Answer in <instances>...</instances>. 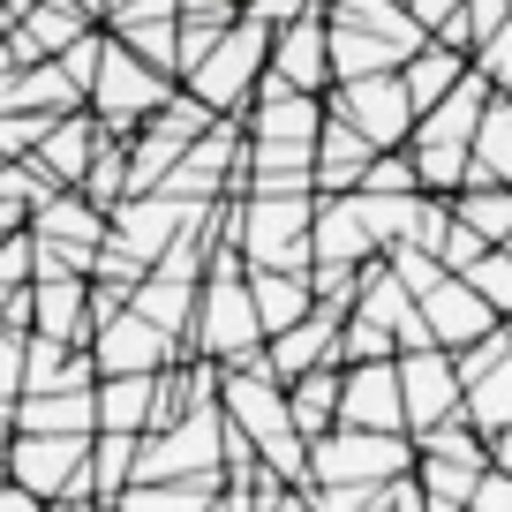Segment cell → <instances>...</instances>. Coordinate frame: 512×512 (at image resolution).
Segmentation results:
<instances>
[{
    "mask_svg": "<svg viewBox=\"0 0 512 512\" xmlns=\"http://www.w3.org/2000/svg\"><path fill=\"white\" fill-rule=\"evenodd\" d=\"M400 8H407L415 23H422V31H445V23L460 16V0H400Z\"/></svg>",
    "mask_w": 512,
    "mask_h": 512,
    "instance_id": "4dcf8cb0",
    "label": "cell"
},
{
    "mask_svg": "<svg viewBox=\"0 0 512 512\" xmlns=\"http://www.w3.org/2000/svg\"><path fill=\"white\" fill-rule=\"evenodd\" d=\"M392 369H400L407 437L430 430V422H445V415H460L467 384H460V369H452V347H400V354H392Z\"/></svg>",
    "mask_w": 512,
    "mask_h": 512,
    "instance_id": "ba28073f",
    "label": "cell"
},
{
    "mask_svg": "<svg viewBox=\"0 0 512 512\" xmlns=\"http://www.w3.org/2000/svg\"><path fill=\"white\" fill-rule=\"evenodd\" d=\"M460 279H467V287H475L482 302H490L497 317L512 324V249H505V241H490V249H482L475 264H467V272H460Z\"/></svg>",
    "mask_w": 512,
    "mask_h": 512,
    "instance_id": "d4e9b609",
    "label": "cell"
},
{
    "mask_svg": "<svg viewBox=\"0 0 512 512\" xmlns=\"http://www.w3.org/2000/svg\"><path fill=\"white\" fill-rule=\"evenodd\" d=\"M23 339H31V324L0 317V415H8V400L23 392Z\"/></svg>",
    "mask_w": 512,
    "mask_h": 512,
    "instance_id": "4316f807",
    "label": "cell"
},
{
    "mask_svg": "<svg viewBox=\"0 0 512 512\" xmlns=\"http://www.w3.org/2000/svg\"><path fill=\"white\" fill-rule=\"evenodd\" d=\"M309 211H317V189H249V204L226 219V241L241 249V264L309 272Z\"/></svg>",
    "mask_w": 512,
    "mask_h": 512,
    "instance_id": "277c9868",
    "label": "cell"
},
{
    "mask_svg": "<svg viewBox=\"0 0 512 512\" xmlns=\"http://www.w3.org/2000/svg\"><path fill=\"white\" fill-rule=\"evenodd\" d=\"M324 113H339L347 128H362L369 144H407V128H415V98H407L400 68H369V76H339L324 83Z\"/></svg>",
    "mask_w": 512,
    "mask_h": 512,
    "instance_id": "8992f818",
    "label": "cell"
},
{
    "mask_svg": "<svg viewBox=\"0 0 512 512\" xmlns=\"http://www.w3.org/2000/svg\"><path fill=\"white\" fill-rule=\"evenodd\" d=\"M264 53H272V31H264V23L256 16H226L219 38L181 68V83H189L211 113H241L249 91H256V76H264Z\"/></svg>",
    "mask_w": 512,
    "mask_h": 512,
    "instance_id": "5b68a950",
    "label": "cell"
},
{
    "mask_svg": "<svg viewBox=\"0 0 512 512\" xmlns=\"http://www.w3.org/2000/svg\"><path fill=\"white\" fill-rule=\"evenodd\" d=\"M490 249V241L475 234V226H460V219H445V234H437V264H445V272H467V264H475V256Z\"/></svg>",
    "mask_w": 512,
    "mask_h": 512,
    "instance_id": "f1b7e54d",
    "label": "cell"
},
{
    "mask_svg": "<svg viewBox=\"0 0 512 512\" xmlns=\"http://www.w3.org/2000/svg\"><path fill=\"white\" fill-rule=\"evenodd\" d=\"M83 384H91V354H76V339H23V392H83Z\"/></svg>",
    "mask_w": 512,
    "mask_h": 512,
    "instance_id": "2e32d148",
    "label": "cell"
},
{
    "mask_svg": "<svg viewBox=\"0 0 512 512\" xmlns=\"http://www.w3.org/2000/svg\"><path fill=\"white\" fill-rule=\"evenodd\" d=\"M445 204H452V219L475 226L482 241H505L512 234V181H460Z\"/></svg>",
    "mask_w": 512,
    "mask_h": 512,
    "instance_id": "7402d4cb",
    "label": "cell"
},
{
    "mask_svg": "<svg viewBox=\"0 0 512 512\" xmlns=\"http://www.w3.org/2000/svg\"><path fill=\"white\" fill-rule=\"evenodd\" d=\"M467 61H475V68H482L490 83H512V8H505V23H497V31L482 38V46L467 53Z\"/></svg>",
    "mask_w": 512,
    "mask_h": 512,
    "instance_id": "83f0119b",
    "label": "cell"
},
{
    "mask_svg": "<svg viewBox=\"0 0 512 512\" xmlns=\"http://www.w3.org/2000/svg\"><path fill=\"white\" fill-rule=\"evenodd\" d=\"M460 407H467V422H475L482 437H490V430H505V422H512V347L497 354V362L482 369L475 384H467V400H460Z\"/></svg>",
    "mask_w": 512,
    "mask_h": 512,
    "instance_id": "603a6c76",
    "label": "cell"
},
{
    "mask_svg": "<svg viewBox=\"0 0 512 512\" xmlns=\"http://www.w3.org/2000/svg\"><path fill=\"white\" fill-rule=\"evenodd\" d=\"M151 392H159V369H113V377L91 392L98 430H144L151 422Z\"/></svg>",
    "mask_w": 512,
    "mask_h": 512,
    "instance_id": "e0dca14e",
    "label": "cell"
},
{
    "mask_svg": "<svg viewBox=\"0 0 512 512\" xmlns=\"http://www.w3.org/2000/svg\"><path fill=\"white\" fill-rule=\"evenodd\" d=\"M339 422H354V430H407L392 354H377V362H339Z\"/></svg>",
    "mask_w": 512,
    "mask_h": 512,
    "instance_id": "8fae6325",
    "label": "cell"
},
{
    "mask_svg": "<svg viewBox=\"0 0 512 512\" xmlns=\"http://www.w3.org/2000/svg\"><path fill=\"white\" fill-rule=\"evenodd\" d=\"M505 249H512V234H505Z\"/></svg>",
    "mask_w": 512,
    "mask_h": 512,
    "instance_id": "e575fe53",
    "label": "cell"
},
{
    "mask_svg": "<svg viewBox=\"0 0 512 512\" xmlns=\"http://www.w3.org/2000/svg\"><path fill=\"white\" fill-rule=\"evenodd\" d=\"M460 76H467V53H460V46H445V38H422V46L400 61V83H407V98H415V113H422V106H437V98H445Z\"/></svg>",
    "mask_w": 512,
    "mask_h": 512,
    "instance_id": "ffe728a7",
    "label": "cell"
},
{
    "mask_svg": "<svg viewBox=\"0 0 512 512\" xmlns=\"http://www.w3.org/2000/svg\"><path fill=\"white\" fill-rule=\"evenodd\" d=\"M467 512H512V467H482L467 490Z\"/></svg>",
    "mask_w": 512,
    "mask_h": 512,
    "instance_id": "f546056e",
    "label": "cell"
},
{
    "mask_svg": "<svg viewBox=\"0 0 512 512\" xmlns=\"http://www.w3.org/2000/svg\"><path fill=\"white\" fill-rule=\"evenodd\" d=\"M166 83H174V76H159L144 53H128V46H113V38H98L91 98H98V121H106V128H136V121L166 98Z\"/></svg>",
    "mask_w": 512,
    "mask_h": 512,
    "instance_id": "52a82bcc",
    "label": "cell"
},
{
    "mask_svg": "<svg viewBox=\"0 0 512 512\" xmlns=\"http://www.w3.org/2000/svg\"><path fill=\"white\" fill-rule=\"evenodd\" d=\"M490 91H497V83L482 76L475 61H467V76L452 83L437 106H422V113H415V128H407V151H415L422 189L452 196V189L467 181V144H475V121H482V106H490Z\"/></svg>",
    "mask_w": 512,
    "mask_h": 512,
    "instance_id": "6da1fadb",
    "label": "cell"
},
{
    "mask_svg": "<svg viewBox=\"0 0 512 512\" xmlns=\"http://www.w3.org/2000/svg\"><path fill=\"white\" fill-rule=\"evenodd\" d=\"M76 189L91 196L98 211H113V204L128 196V159H121V151H91V166L76 174Z\"/></svg>",
    "mask_w": 512,
    "mask_h": 512,
    "instance_id": "484cf974",
    "label": "cell"
},
{
    "mask_svg": "<svg viewBox=\"0 0 512 512\" xmlns=\"http://www.w3.org/2000/svg\"><path fill=\"white\" fill-rule=\"evenodd\" d=\"M136 437L144 430H106V445H91L83 452V482H91V497H121V482L136 475Z\"/></svg>",
    "mask_w": 512,
    "mask_h": 512,
    "instance_id": "cb8c5ba5",
    "label": "cell"
},
{
    "mask_svg": "<svg viewBox=\"0 0 512 512\" xmlns=\"http://www.w3.org/2000/svg\"><path fill=\"white\" fill-rule=\"evenodd\" d=\"M415 302H422V324H430V339L437 347H467V339H482L490 324H505L490 302H482L475 287H467L460 272H437L430 287H415Z\"/></svg>",
    "mask_w": 512,
    "mask_h": 512,
    "instance_id": "7c38bea8",
    "label": "cell"
},
{
    "mask_svg": "<svg viewBox=\"0 0 512 512\" xmlns=\"http://www.w3.org/2000/svg\"><path fill=\"white\" fill-rule=\"evenodd\" d=\"M264 68H272L279 83H294V91H324V83H332V23H324V0L302 8L294 23H279Z\"/></svg>",
    "mask_w": 512,
    "mask_h": 512,
    "instance_id": "30bf717a",
    "label": "cell"
},
{
    "mask_svg": "<svg viewBox=\"0 0 512 512\" xmlns=\"http://www.w3.org/2000/svg\"><path fill=\"white\" fill-rule=\"evenodd\" d=\"M287 415L302 430V445L332 430L339 422V362H309L302 377H287Z\"/></svg>",
    "mask_w": 512,
    "mask_h": 512,
    "instance_id": "ac0fdd59",
    "label": "cell"
},
{
    "mask_svg": "<svg viewBox=\"0 0 512 512\" xmlns=\"http://www.w3.org/2000/svg\"><path fill=\"white\" fill-rule=\"evenodd\" d=\"M0 505H38V497L23 490V482H0Z\"/></svg>",
    "mask_w": 512,
    "mask_h": 512,
    "instance_id": "1f68e13d",
    "label": "cell"
},
{
    "mask_svg": "<svg viewBox=\"0 0 512 512\" xmlns=\"http://www.w3.org/2000/svg\"><path fill=\"white\" fill-rule=\"evenodd\" d=\"M8 226H23V211H8V204H0V234H8Z\"/></svg>",
    "mask_w": 512,
    "mask_h": 512,
    "instance_id": "836d02e7",
    "label": "cell"
},
{
    "mask_svg": "<svg viewBox=\"0 0 512 512\" xmlns=\"http://www.w3.org/2000/svg\"><path fill=\"white\" fill-rule=\"evenodd\" d=\"M369 151H377V144H369L362 128H347L339 113H324V121H317V159H309V189H317V196L354 189L362 166H369Z\"/></svg>",
    "mask_w": 512,
    "mask_h": 512,
    "instance_id": "9a60e30c",
    "label": "cell"
},
{
    "mask_svg": "<svg viewBox=\"0 0 512 512\" xmlns=\"http://www.w3.org/2000/svg\"><path fill=\"white\" fill-rule=\"evenodd\" d=\"M490 460H452V452H415V482H422V505L430 512H467V490Z\"/></svg>",
    "mask_w": 512,
    "mask_h": 512,
    "instance_id": "44dd1931",
    "label": "cell"
},
{
    "mask_svg": "<svg viewBox=\"0 0 512 512\" xmlns=\"http://www.w3.org/2000/svg\"><path fill=\"white\" fill-rule=\"evenodd\" d=\"M362 256H377V234H369V219H362V196L354 189L317 196V211H309V264H362Z\"/></svg>",
    "mask_w": 512,
    "mask_h": 512,
    "instance_id": "4fadbf2b",
    "label": "cell"
},
{
    "mask_svg": "<svg viewBox=\"0 0 512 512\" xmlns=\"http://www.w3.org/2000/svg\"><path fill=\"white\" fill-rule=\"evenodd\" d=\"M467 181H512V91H490L467 144Z\"/></svg>",
    "mask_w": 512,
    "mask_h": 512,
    "instance_id": "d6986e66",
    "label": "cell"
},
{
    "mask_svg": "<svg viewBox=\"0 0 512 512\" xmlns=\"http://www.w3.org/2000/svg\"><path fill=\"white\" fill-rule=\"evenodd\" d=\"M204 256H211V279H204V294H196V317H189L196 354H211V362H256V347H264V324H256L249 279H241V249L219 234Z\"/></svg>",
    "mask_w": 512,
    "mask_h": 512,
    "instance_id": "7a4b0ae2",
    "label": "cell"
},
{
    "mask_svg": "<svg viewBox=\"0 0 512 512\" xmlns=\"http://www.w3.org/2000/svg\"><path fill=\"white\" fill-rule=\"evenodd\" d=\"M98 332H106V339H98L91 369H106V377H113V369H159V362H174V332H159V324H151V317H136L128 302L113 309V317L98 324Z\"/></svg>",
    "mask_w": 512,
    "mask_h": 512,
    "instance_id": "5bb4252c",
    "label": "cell"
},
{
    "mask_svg": "<svg viewBox=\"0 0 512 512\" xmlns=\"http://www.w3.org/2000/svg\"><path fill=\"white\" fill-rule=\"evenodd\" d=\"M415 467V437L407 430H354L332 422L324 437H309V490H377L384 475Z\"/></svg>",
    "mask_w": 512,
    "mask_h": 512,
    "instance_id": "3957f363",
    "label": "cell"
},
{
    "mask_svg": "<svg viewBox=\"0 0 512 512\" xmlns=\"http://www.w3.org/2000/svg\"><path fill=\"white\" fill-rule=\"evenodd\" d=\"M76 8H83V16H106V8H113V0H76Z\"/></svg>",
    "mask_w": 512,
    "mask_h": 512,
    "instance_id": "d6a6232c",
    "label": "cell"
},
{
    "mask_svg": "<svg viewBox=\"0 0 512 512\" xmlns=\"http://www.w3.org/2000/svg\"><path fill=\"white\" fill-rule=\"evenodd\" d=\"M83 452H91V430H16L0 475H16L31 497H61L83 475Z\"/></svg>",
    "mask_w": 512,
    "mask_h": 512,
    "instance_id": "9c48e42d",
    "label": "cell"
}]
</instances>
